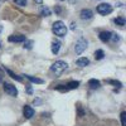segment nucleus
Segmentation results:
<instances>
[{
	"label": "nucleus",
	"instance_id": "obj_18",
	"mask_svg": "<svg viewBox=\"0 0 126 126\" xmlns=\"http://www.w3.org/2000/svg\"><path fill=\"white\" fill-rule=\"evenodd\" d=\"M113 23L116 24V25L124 27V25H125V19H124V18H121V16H119V18H116V19L113 20Z\"/></svg>",
	"mask_w": 126,
	"mask_h": 126
},
{
	"label": "nucleus",
	"instance_id": "obj_1",
	"mask_svg": "<svg viewBox=\"0 0 126 126\" xmlns=\"http://www.w3.org/2000/svg\"><path fill=\"white\" fill-rule=\"evenodd\" d=\"M67 27L66 24L62 22V20H57V22L53 23V25H52V32H53V34L62 38V37H66L67 34Z\"/></svg>",
	"mask_w": 126,
	"mask_h": 126
},
{
	"label": "nucleus",
	"instance_id": "obj_26",
	"mask_svg": "<svg viewBox=\"0 0 126 126\" xmlns=\"http://www.w3.org/2000/svg\"><path fill=\"white\" fill-rule=\"evenodd\" d=\"M78 1H79V0H69L71 4H75V3H78Z\"/></svg>",
	"mask_w": 126,
	"mask_h": 126
},
{
	"label": "nucleus",
	"instance_id": "obj_19",
	"mask_svg": "<svg viewBox=\"0 0 126 126\" xmlns=\"http://www.w3.org/2000/svg\"><path fill=\"white\" fill-rule=\"evenodd\" d=\"M121 126H126V112H121Z\"/></svg>",
	"mask_w": 126,
	"mask_h": 126
},
{
	"label": "nucleus",
	"instance_id": "obj_9",
	"mask_svg": "<svg viewBox=\"0 0 126 126\" xmlns=\"http://www.w3.org/2000/svg\"><path fill=\"white\" fill-rule=\"evenodd\" d=\"M111 32H109V30H105V32H101V33L98 34V38L102 40V42H110V38H111Z\"/></svg>",
	"mask_w": 126,
	"mask_h": 126
},
{
	"label": "nucleus",
	"instance_id": "obj_6",
	"mask_svg": "<svg viewBox=\"0 0 126 126\" xmlns=\"http://www.w3.org/2000/svg\"><path fill=\"white\" fill-rule=\"evenodd\" d=\"M79 18L82 20H91L93 18V12L91 9H82L79 13Z\"/></svg>",
	"mask_w": 126,
	"mask_h": 126
},
{
	"label": "nucleus",
	"instance_id": "obj_5",
	"mask_svg": "<svg viewBox=\"0 0 126 126\" xmlns=\"http://www.w3.org/2000/svg\"><path fill=\"white\" fill-rule=\"evenodd\" d=\"M4 91L9 94V96H12V97H16L18 96V90H16V87L15 86H13L12 83H4Z\"/></svg>",
	"mask_w": 126,
	"mask_h": 126
},
{
	"label": "nucleus",
	"instance_id": "obj_25",
	"mask_svg": "<svg viewBox=\"0 0 126 126\" xmlns=\"http://www.w3.org/2000/svg\"><path fill=\"white\" fill-rule=\"evenodd\" d=\"M27 92H28L29 94H32V87H30V86H28V87H27Z\"/></svg>",
	"mask_w": 126,
	"mask_h": 126
},
{
	"label": "nucleus",
	"instance_id": "obj_23",
	"mask_svg": "<svg viewBox=\"0 0 126 126\" xmlns=\"http://www.w3.org/2000/svg\"><path fill=\"white\" fill-rule=\"evenodd\" d=\"M58 91H62V92H64V91H68V88H67V86L66 85H59L58 87H56Z\"/></svg>",
	"mask_w": 126,
	"mask_h": 126
},
{
	"label": "nucleus",
	"instance_id": "obj_12",
	"mask_svg": "<svg viewBox=\"0 0 126 126\" xmlns=\"http://www.w3.org/2000/svg\"><path fill=\"white\" fill-rule=\"evenodd\" d=\"M88 86H90L92 90H96V88H100L101 83H100V81H98V79L92 78V79H90V81H88Z\"/></svg>",
	"mask_w": 126,
	"mask_h": 126
},
{
	"label": "nucleus",
	"instance_id": "obj_30",
	"mask_svg": "<svg viewBox=\"0 0 126 126\" xmlns=\"http://www.w3.org/2000/svg\"><path fill=\"white\" fill-rule=\"evenodd\" d=\"M59 1H64V0H59Z\"/></svg>",
	"mask_w": 126,
	"mask_h": 126
},
{
	"label": "nucleus",
	"instance_id": "obj_3",
	"mask_svg": "<svg viewBox=\"0 0 126 126\" xmlns=\"http://www.w3.org/2000/svg\"><path fill=\"white\" fill-rule=\"evenodd\" d=\"M87 44H88V42H87L85 38H79V39L76 42V46H75L76 54H82L83 52L86 50V48H87Z\"/></svg>",
	"mask_w": 126,
	"mask_h": 126
},
{
	"label": "nucleus",
	"instance_id": "obj_10",
	"mask_svg": "<svg viewBox=\"0 0 126 126\" xmlns=\"http://www.w3.org/2000/svg\"><path fill=\"white\" fill-rule=\"evenodd\" d=\"M59 49H61V42H58V40L52 42V47H50L52 53H53V54H57L58 52H59Z\"/></svg>",
	"mask_w": 126,
	"mask_h": 126
},
{
	"label": "nucleus",
	"instance_id": "obj_29",
	"mask_svg": "<svg viewBox=\"0 0 126 126\" xmlns=\"http://www.w3.org/2000/svg\"><path fill=\"white\" fill-rule=\"evenodd\" d=\"M0 1H5V0H0Z\"/></svg>",
	"mask_w": 126,
	"mask_h": 126
},
{
	"label": "nucleus",
	"instance_id": "obj_22",
	"mask_svg": "<svg viewBox=\"0 0 126 126\" xmlns=\"http://www.w3.org/2000/svg\"><path fill=\"white\" fill-rule=\"evenodd\" d=\"M110 40H112L113 43H116V42H119V40H120V37H119V34H115V33H112V34H111V38H110Z\"/></svg>",
	"mask_w": 126,
	"mask_h": 126
},
{
	"label": "nucleus",
	"instance_id": "obj_24",
	"mask_svg": "<svg viewBox=\"0 0 126 126\" xmlns=\"http://www.w3.org/2000/svg\"><path fill=\"white\" fill-rule=\"evenodd\" d=\"M107 82L109 83H112V85H116L117 87H121V82H119V81H111V79H109Z\"/></svg>",
	"mask_w": 126,
	"mask_h": 126
},
{
	"label": "nucleus",
	"instance_id": "obj_13",
	"mask_svg": "<svg viewBox=\"0 0 126 126\" xmlns=\"http://www.w3.org/2000/svg\"><path fill=\"white\" fill-rule=\"evenodd\" d=\"M50 9L48 8V6H42L40 8V10H39V14L42 15V16H49L50 15Z\"/></svg>",
	"mask_w": 126,
	"mask_h": 126
},
{
	"label": "nucleus",
	"instance_id": "obj_20",
	"mask_svg": "<svg viewBox=\"0 0 126 126\" xmlns=\"http://www.w3.org/2000/svg\"><path fill=\"white\" fill-rule=\"evenodd\" d=\"M32 47H33V40H25L24 42V48L32 49Z\"/></svg>",
	"mask_w": 126,
	"mask_h": 126
},
{
	"label": "nucleus",
	"instance_id": "obj_31",
	"mask_svg": "<svg viewBox=\"0 0 126 126\" xmlns=\"http://www.w3.org/2000/svg\"><path fill=\"white\" fill-rule=\"evenodd\" d=\"M0 32H1V27H0Z\"/></svg>",
	"mask_w": 126,
	"mask_h": 126
},
{
	"label": "nucleus",
	"instance_id": "obj_15",
	"mask_svg": "<svg viewBox=\"0 0 126 126\" xmlns=\"http://www.w3.org/2000/svg\"><path fill=\"white\" fill-rule=\"evenodd\" d=\"M5 71H6V73H8V75H9L10 77H12L13 79H16L18 82H22V81H23V78H22V77L18 76V75H15V73H14V72H12L10 69H5Z\"/></svg>",
	"mask_w": 126,
	"mask_h": 126
},
{
	"label": "nucleus",
	"instance_id": "obj_14",
	"mask_svg": "<svg viewBox=\"0 0 126 126\" xmlns=\"http://www.w3.org/2000/svg\"><path fill=\"white\" fill-rule=\"evenodd\" d=\"M66 86H67L68 90H76V88H78V86H79V82H78V81H71V82L67 83Z\"/></svg>",
	"mask_w": 126,
	"mask_h": 126
},
{
	"label": "nucleus",
	"instance_id": "obj_16",
	"mask_svg": "<svg viewBox=\"0 0 126 126\" xmlns=\"http://www.w3.org/2000/svg\"><path fill=\"white\" fill-rule=\"evenodd\" d=\"M25 78H28L30 82H33V83H43V79H40V78H38V77H32V76H28V75H25Z\"/></svg>",
	"mask_w": 126,
	"mask_h": 126
},
{
	"label": "nucleus",
	"instance_id": "obj_21",
	"mask_svg": "<svg viewBox=\"0 0 126 126\" xmlns=\"http://www.w3.org/2000/svg\"><path fill=\"white\" fill-rule=\"evenodd\" d=\"M13 1L19 6H25L27 5V0H13Z\"/></svg>",
	"mask_w": 126,
	"mask_h": 126
},
{
	"label": "nucleus",
	"instance_id": "obj_28",
	"mask_svg": "<svg viewBox=\"0 0 126 126\" xmlns=\"http://www.w3.org/2000/svg\"><path fill=\"white\" fill-rule=\"evenodd\" d=\"M1 78H3V72H1V69H0V81H1Z\"/></svg>",
	"mask_w": 126,
	"mask_h": 126
},
{
	"label": "nucleus",
	"instance_id": "obj_8",
	"mask_svg": "<svg viewBox=\"0 0 126 126\" xmlns=\"http://www.w3.org/2000/svg\"><path fill=\"white\" fill-rule=\"evenodd\" d=\"M23 115L25 119H32L34 116V109L32 106H29V105H25L23 107Z\"/></svg>",
	"mask_w": 126,
	"mask_h": 126
},
{
	"label": "nucleus",
	"instance_id": "obj_32",
	"mask_svg": "<svg viewBox=\"0 0 126 126\" xmlns=\"http://www.w3.org/2000/svg\"><path fill=\"white\" fill-rule=\"evenodd\" d=\"M0 48H1V43H0Z\"/></svg>",
	"mask_w": 126,
	"mask_h": 126
},
{
	"label": "nucleus",
	"instance_id": "obj_17",
	"mask_svg": "<svg viewBox=\"0 0 126 126\" xmlns=\"http://www.w3.org/2000/svg\"><path fill=\"white\" fill-rule=\"evenodd\" d=\"M103 57H105V53H103L102 49H97L96 52H94V58H96L97 61H101Z\"/></svg>",
	"mask_w": 126,
	"mask_h": 126
},
{
	"label": "nucleus",
	"instance_id": "obj_11",
	"mask_svg": "<svg viewBox=\"0 0 126 126\" xmlns=\"http://www.w3.org/2000/svg\"><path fill=\"white\" fill-rule=\"evenodd\" d=\"M76 63H77V66H78V67H86V66L90 64V59L86 58V57H81V58L77 59Z\"/></svg>",
	"mask_w": 126,
	"mask_h": 126
},
{
	"label": "nucleus",
	"instance_id": "obj_4",
	"mask_svg": "<svg viewBox=\"0 0 126 126\" xmlns=\"http://www.w3.org/2000/svg\"><path fill=\"white\" fill-rule=\"evenodd\" d=\"M96 10H97V13L101 14V15H107V14H110V13L112 12V6H111V4L102 3V4H100V5L97 6Z\"/></svg>",
	"mask_w": 126,
	"mask_h": 126
},
{
	"label": "nucleus",
	"instance_id": "obj_7",
	"mask_svg": "<svg viewBox=\"0 0 126 126\" xmlns=\"http://www.w3.org/2000/svg\"><path fill=\"white\" fill-rule=\"evenodd\" d=\"M8 40L12 42V43H23V42L27 40V38L23 34H15V35H10L8 38Z\"/></svg>",
	"mask_w": 126,
	"mask_h": 126
},
{
	"label": "nucleus",
	"instance_id": "obj_2",
	"mask_svg": "<svg viewBox=\"0 0 126 126\" xmlns=\"http://www.w3.org/2000/svg\"><path fill=\"white\" fill-rule=\"evenodd\" d=\"M67 68H68V64L64 61H57V62H54L53 64L50 66V72L58 76V75H62Z\"/></svg>",
	"mask_w": 126,
	"mask_h": 126
},
{
	"label": "nucleus",
	"instance_id": "obj_27",
	"mask_svg": "<svg viewBox=\"0 0 126 126\" xmlns=\"http://www.w3.org/2000/svg\"><path fill=\"white\" fill-rule=\"evenodd\" d=\"M34 1H35L37 4H42V3H43V0H34Z\"/></svg>",
	"mask_w": 126,
	"mask_h": 126
}]
</instances>
